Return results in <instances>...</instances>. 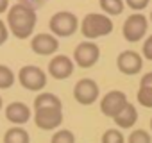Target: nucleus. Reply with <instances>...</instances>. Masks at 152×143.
<instances>
[{"label": "nucleus", "mask_w": 152, "mask_h": 143, "mask_svg": "<svg viewBox=\"0 0 152 143\" xmlns=\"http://www.w3.org/2000/svg\"><path fill=\"white\" fill-rule=\"evenodd\" d=\"M7 23H9V31L20 38L25 39L32 34L34 25H36V13L32 7L25 6V4H16L9 9L7 13Z\"/></svg>", "instance_id": "f257e3e1"}, {"label": "nucleus", "mask_w": 152, "mask_h": 143, "mask_svg": "<svg viewBox=\"0 0 152 143\" xmlns=\"http://www.w3.org/2000/svg\"><path fill=\"white\" fill-rule=\"evenodd\" d=\"M113 31V20L106 15H99V13H90L84 16L83 23H81V32L83 36H86L88 39H95L100 36H107Z\"/></svg>", "instance_id": "f03ea898"}, {"label": "nucleus", "mask_w": 152, "mask_h": 143, "mask_svg": "<svg viewBox=\"0 0 152 143\" xmlns=\"http://www.w3.org/2000/svg\"><path fill=\"white\" fill-rule=\"evenodd\" d=\"M50 31L56 34V36H61V38H68L72 36L75 31H77V16L73 13H68V11H59L56 13L52 18H50Z\"/></svg>", "instance_id": "7ed1b4c3"}, {"label": "nucleus", "mask_w": 152, "mask_h": 143, "mask_svg": "<svg viewBox=\"0 0 152 143\" xmlns=\"http://www.w3.org/2000/svg\"><path fill=\"white\" fill-rule=\"evenodd\" d=\"M18 81L23 88L31 90V91H39L45 88L47 84V75H45V72L38 66H23L20 70V74H18Z\"/></svg>", "instance_id": "20e7f679"}, {"label": "nucleus", "mask_w": 152, "mask_h": 143, "mask_svg": "<svg viewBox=\"0 0 152 143\" xmlns=\"http://www.w3.org/2000/svg\"><path fill=\"white\" fill-rule=\"evenodd\" d=\"M99 55H100V50L99 47L93 43V41H84V43H79L73 50V59L81 68H90L93 66L97 61H99Z\"/></svg>", "instance_id": "39448f33"}, {"label": "nucleus", "mask_w": 152, "mask_h": 143, "mask_svg": "<svg viewBox=\"0 0 152 143\" xmlns=\"http://www.w3.org/2000/svg\"><path fill=\"white\" fill-rule=\"evenodd\" d=\"M147 18L143 15H131L124 23V38L131 43L140 41L147 34Z\"/></svg>", "instance_id": "423d86ee"}, {"label": "nucleus", "mask_w": 152, "mask_h": 143, "mask_svg": "<svg viewBox=\"0 0 152 143\" xmlns=\"http://www.w3.org/2000/svg\"><path fill=\"white\" fill-rule=\"evenodd\" d=\"M125 106H127V97H125L124 91H118V90H113V91L106 93L104 98L100 100V111L106 116H111V118H115Z\"/></svg>", "instance_id": "0eeeda50"}, {"label": "nucleus", "mask_w": 152, "mask_h": 143, "mask_svg": "<svg viewBox=\"0 0 152 143\" xmlns=\"http://www.w3.org/2000/svg\"><path fill=\"white\" fill-rule=\"evenodd\" d=\"M34 122L39 129L43 131H52L56 127L61 125L63 122V111L59 107H43V109H36V116Z\"/></svg>", "instance_id": "6e6552de"}, {"label": "nucleus", "mask_w": 152, "mask_h": 143, "mask_svg": "<svg viewBox=\"0 0 152 143\" xmlns=\"http://www.w3.org/2000/svg\"><path fill=\"white\" fill-rule=\"evenodd\" d=\"M73 97L79 104L90 106L99 98V86L91 79H81L73 88Z\"/></svg>", "instance_id": "1a4fd4ad"}, {"label": "nucleus", "mask_w": 152, "mask_h": 143, "mask_svg": "<svg viewBox=\"0 0 152 143\" xmlns=\"http://www.w3.org/2000/svg\"><path fill=\"white\" fill-rule=\"evenodd\" d=\"M116 66H118V70L122 72V74H125V75H134V74H138V72L141 70L143 59H141V55H140L138 52H134V50H125V52H122V54L118 55Z\"/></svg>", "instance_id": "9d476101"}, {"label": "nucleus", "mask_w": 152, "mask_h": 143, "mask_svg": "<svg viewBox=\"0 0 152 143\" xmlns=\"http://www.w3.org/2000/svg\"><path fill=\"white\" fill-rule=\"evenodd\" d=\"M72 72H73V63L66 55H56L48 63V74L54 79H66L72 75Z\"/></svg>", "instance_id": "9b49d317"}, {"label": "nucleus", "mask_w": 152, "mask_h": 143, "mask_svg": "<svg viewBox=\"0 0 152 143\" xmlns=\"http://www.w3.org/2000/svg\"><path fill=\"white\" fill-rule=\"evenodd\" d=\"M57 47H59L57 39L52 34H45V32L36 34L32 38V41H31V48L39 55H50V54H54L57 50Z\"/></svg>", "instance_id": "f8f14e48"}, {"label": "nucleus", "mask_w": 152, "mask_h": 143, "mask_svg": "<svg viewBox=\"0 0 152 143\" xmlns=\"http://www.w3.org/2000/svg\"><path fill=\"white\" fill-rule=\"evenodd\" d=\"M6 118L16 125H23L25 122H29L31 118V109L23 104V102H13L7 106L6 109Z\"/></svg>", "instance_id": "ddd939ff"}, {"label": "nucleus", "mask_w": 152, "mask_h": 143, "mask_svg": "<svg viewBox=\"0 0 152 143\" xmlns=\"http://www.w3.org/2000/svg\"><path fill=\"white\" fill-rule=\"evenodd\" d=\"M136 120H138V111L131 102H127V106L115 116V123L120 129H131L136 123Z\"/></svg>", "instance_id": "4468645a"}, {"label": "nucleus", "mask_w": 152, "mask_h": 143, "mask_svg": "<svg viewBox=\"0 0 152 143\" xmlns=\"http://www.w3.org/2000/svg\"><path fill=\"white\" fill-rule=\"evenodd\" d=\"M29 132L22 127H11L4 134V143H29Z\"/></svg>", "instance_id": "2eb2a0df"}, {"label": "nucleus", "mask_w": 152, "mask_h": 143, "mask_svg": "<svg viewBox=\"0 0 152 143\" xmlns=\"http://www.w3.org/2000/svg\"><path fill=\"white\" fill-rule=\"evenodd\" d=\"M34 107L36 109H43V107H59L61 109V100L54 93H41V95L36 97Z\"/></svg>", "instance_id": "dca6fc26"}, {"label": "nucleus", "mask_w": 152, "mask_h": 143, "mask_svg": "<svg viewBox=\"0 0 152 143\" xmlns=\"http://www.w3.org/2000/svg\"><path fill=\"white\" fill-rule=\"evenodd\" d=\"M100 7L106 15H120L124 11V2L122 0H100Z\"/></svg>", "instance_id": "f3484780"}, {"label": "nucleus", "mask_w": 152, "mask_h": 143, "mask_svg": "<svg viewBox=\"0 0 152 143\" xmlns=\"http://www.w3.org/2000/svg\"><path fill=\"white\" fill-rule=\"evenodd\" d=\"M15 82V74L13 70L6 64H0V90H6V88H11Z\"/></svg>", "instance_id": "a211bd4d"}, {"label": "nucleus", "mask_w": 152, "mask_h": 143, "mask_svg": "<svg viewBox=\"0 0 152 143\" xmlns=\"http://www.w3.org/2000/svg\"><path fill=\"white\" fill-rule=\"evenodd\" d=\"M102 143H125V139L118 129H107L102 134Z\"/></svg>", "instance_id": "6ab92c4d"}, {"label": "nucleus", "mask_w": 152, "mask_h": 143, "mask_svg": "<svg viewBox=\"0 0 152 143\" xmlns=\"http://www.w3.org/2000/svg\"><path fill=\"white\" fill-rule=\"evenodd\" d=\"M138 102L145 107H152V88L140 86L138 90Z\"/></svg>", "instance_id": "aec40b11"}, {"label": "nucleus", "mask_w": 152, "mask_h": 143, "mask_svg": "<svg viewBox=\"0 0 152 143\" xmlns=\"http://www.w3.org/2000/svg\"><path fill=\"white\" fill-rule=\"evenodd\" d=\"M129 143H152V138L147 131L143 129H138V131H132L131 136H129Z\"/></svg>", "instance_id": "412c9836"}, {"label": "nucleus", "mask_w": 152, "mask_h": 143, "mask_svg": "<svg viewBox=\"0 0 152 143\" xmlns=\"http://www.w3.org/2000/svg\"><path fill=\"white\" fill-rule=\"evenodd\" d=\"M50 143H75V136L72 134V131H57L54 136H52V141Z\"/></svg>", "instance_id": "4be33fe9"}, {"label": "nucleus", "mask_w": 152, "mask_h": 143, "mask_svg": "<svg viewBox=\"0 0 152 143\" xmlns=\"http://www.w3.org/2000/svg\"><path fill=\"white\" fill-rule=\"evenodd\" d=\"M127 6L134 11H140V9H145L148 6V0H125Z\"/></svg>", "instance_id": "5701e85b"}, {"label": "nucleus", "mask_w": 152, "mask_h": 143, "mask_svg": "<svg viewBox=\"0 0 152 143\" xmlns=\"http://www.w3.org/2000/svg\"><path fill=\"white\" fill-rule=\"evenodd\" d=\"M143 55L152 61V36H148L143 43Z\"/></svg>", "instance_id": "b1692460"}, {"label": "nucleus", "mask_w": 152, "mask_h": 143, "mask_svg": "<svg viewBox=\"0 0 152 143\" xmlns=\"http://www.w3.org/2000/svg\"><path fill=\"white\" fill-rule=\"evenodd\" d=\"M140 86H147V88H152V72H148V74H145L141 77V82Z\"/></svg>", "instance_id": "393cba45"}, {"label": "nucleus", "mask_w": 152, "mask_h": 143, "mask_svg": "<svg viewBox=\"0 0 152 143\" xmlns=\"http://www.w3.org/2000/svg\"><path fill=\"white\" fill-rule=\"evenodd\" d=\"M6 39H7V27H6V23L2 20H0V45L6 43Z\"/></svg>", "instance_id": "a878e982"}, {"label": "nucleus", "mask_w": 152, "mask_h": 143, "mask_svg": "<svg viewBox=\"0 0 152 143\" xmlns=\"http://www.w3.org/2000/svg\"><path fill=\"white\" fill-rule=\"evenodd\" d=\"M9 6V0H0V13H6Z\"/></svg>", "instance_id": "bb28decb"}, {"label": "nucleus", "mask_w": 152, "mask_h": 143, "mask_svg": "<svg viewBox=\"0 0 152 143\" xmlns=\"http://www.w3.org/2000/svg\"><path fill=\"white\" fill-rule=\"evenodd\" d=\"M0 109H2V97H0Z\"/></svg>", "instance_id": "cd10ccee"}, {"label": "nucleus", "mask_w": 152, "mask_h": 143, "mask_svg": "<svg viewBox=\"0 0 152 143\" xmlns=\"http://www.w3.org/2000/svg\"><path fill=\"white\" fill-rule=\"evenodd\" d=\"M150 129H152V120H150Z\"/></svg>", "instance_id": "c85d7f7f"}, {"label": "nucleus", "mask_w": 152, "mask_h": 143, "mask_svg": "<svg viewBox=\"0 0 152 143\" xmlns=\"http://www.w3.org/2000/svg\"><path fill=\"white\" fill-rule=\"evenodd\" d=\"M150 20H152V13H150Z\"/></svg>", "instance_id": "c756f323"}]
</instances>
